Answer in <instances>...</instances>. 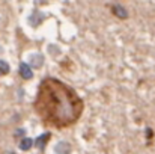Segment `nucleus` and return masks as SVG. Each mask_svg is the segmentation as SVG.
I'll return each mask as SVG.
<instances>
[{
    "instance_id": "nucleus-2",
    "label": "nucleus",
    "mask_w": 155,
    "mask_h": 154,
    "mask_svg": "<svg viewBox=\"0 0 155 154\" xmlns=\"http://www.w3.org/2000/svg\"><path fill=\"white\" fill-rule=\"evenodd\" d=\"M48 141H50V133H44L42 136H38V139H36V142H35V144H36V147H38V148H41V150H42Z\"/></svg>"
},
{
    "instance_id": "nucleus-3",
    "label": "nucleus",
    "mask_w": 155,
    "mask_h": 154,
    "mask_svg": "<svg viewBox=\"0 0 155 154\" xmlns=\"http://www.w3.org/2000/svg\"><path fill=\"white\" fill-rule=\"evenodd\" d=\"M32 144H33V141L30 139V138H24L21 142H20V148L21 150H30V147H32Z\"/></svg>"
},
{
    "instance_id": "nucleus-4",
    "label": "nucleus",
    "mask_w": 155,
    "mask_h": 154,
    "mask_svg": "<svg viewBox=\"0 0 155 154\" xmlns=\"http://www.w3.org/2000/svg\"><path fill=\"white\" fill-rule=\"evenodd\" d=\"M113 11H114V14L117 15V17H120V18H125L128 14H127V11L122 8V6H114L113 8Z\"/></svg>"
},
{
    "instance_id": "nucleus-1",
    "label": "nucleus",
    "mask_w": 155,
    "mask_h": 154,
    "mask_svg": "<svg viewBox=\"0 0 155 154\" xmlns=\"http://www.w3.org/2000/svg\"><path fill=\"white\" fill-rule=\"evenodd\" d=\"M20 74H21V77H23V79H32V76H33V74H32L30 67H29L27 63H24V62L20 65Z\"/></svg>"
},
{
    "instance_id": "nucleus-5",
    "label": "nucleus",
    "mask_w": 155,
    "mask_h": 154,
    "mask_svg": "<svg viewBox=\"0 0 155 154\" xmlns=\"http://www.w3.org/2000/svg\"><path fill=\"white\" fill-rule=\"evenodd\" d=\"M9 73V65L5 60H0V74H8Z\"/></svg>"
}]
</instances>
